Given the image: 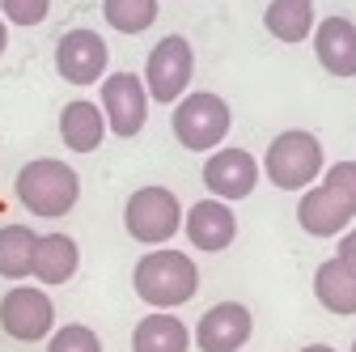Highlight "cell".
<instances>
[{"label":"cell","instance_id":"obj_1","mask_svg":"<svg viewBox=\"0 0 356 352\" xmlns=\"http://www.w3.org/2000/svg\"><path fill=\"white\" fill-rule=\"evenodd\" d=\"M131 289H136V297L149 310H178V305H187L200 293V268L187 250L153 246L131 268Z\"/></svg>","mask_w":356,"mask_h":352},{"label":"cell","instance_id":"obj_3","mask_svg":"<svg viewBox=\"0 0 356 352\" xmlns=\"http://www.w3.org/2000/svg\"><path fill=\"white\" fill-rule=\"evenodd\" d=\"M323 170H327L323 141L301 127H289L280 136H272V145L263 153V174L280 191H309L323 179Z\"/></svg>","mask_w":356,"mask_h":352},{"label":"cell","instance_id":"obj_25","mask_svg":"<svg viewBox=\"0 0 356 352\" xmlns=\"http://www.w3.org/2000/svg\"><path fill=\"white\" fill-rule=\"evenodd\" d=\"M348 268H356V230H348V234H339V250H335Z\"/></svg>","mask_w":356,"mask_h":352},{"label":"cell","instance_id":"obj_17","mask_svg":"<svg viewBox=\"0 0 356 352\" xmlns=\"http://www.w3.org/2000/svg\"><path fill=\"white\" fill-rule=\"evenodd\" d=\"M191 327L174 310H149L131 331V352H187Z\"/></svg>","mask_w":356,"mask_h":352},{"label":"cell","instance_id":"obj_9","mask_svg":"<svg viewBox=\"0 0 356 352\" xmlns=\"http://www.w3.org/2000/svg\"><path fill=\"white\" fill-rule=\"evenodd\" d=\"M111 68V47H106V38L98 30H89V26H76V30H64L60 42H56V72L60 81L68 85H98Z\"/></svg>","mask_w":356,"mask_h":352},{"label":"cell","instance_id":"obj_2","mask_svg":"<svg viewBox=\"0 0 356 352\" xmlns=\"http://www.w3.org/2000/svg\"><path fill=\"white\" fill-rule=\"evenodd\" d=\"M17 204L30 216H47V221H60L68 216L81 200V179L76 170L60 157H34L17 170V183H13Z\"/></svg>","mask_w":356,"mask_h":352},{"label":"cell","instance_id":"obj_23","mask_svg":"<svg viewBox=\"0 0 356 352\" xmlns=\"http://www.w3.org/2000/svg\"><path fill=\"white\" fill-rule=\"evenodd\" d=\"M0 17L17 30H34L51 17V0H0Z\"/></svg>","mask_w":356,"mask_h":352},{"label":"cell","instance_id":"obj_13","mask_svg":"<svg viewBox=\"0 0 356 352\" xmlns=\"http://www.w3.org/2000/svg\"><path fill=\"white\" fill-rule=\"evenodd\" d=\"M297 225L309 238H339L352 225V208L331 187L314 183L309 191H301V200H297Z\"/></svg>","mask_w":356,"mask_h":352},{"label":"cell","instance_id":"obj_26","mask_svg":"<svg viewBox=\"0 0 356 352\" xmlns=\"http://www.w3.org/2000/svg\"><path fill=\"white\" fill-rule=\"evenodd\" d=\"M5 51H9V22L0 17V56H5Z\"/></svg>","mask_w":356,"mask_h":352},{"label":"cell","instance_id":"obj_19","mask_svg":"<svg viewBox=\"0 0 356 352\" xmlns=\"http://www.w3.org/2000/svg\"><path fill=\"white\" fill-rule=\"evenodd\" d=\"M263 26L276 42H305L318 26L314 0H272L267 13H263Z\"/></svg>","mask_w":356,"mask_h":352},{"label":"cell","instance_id":"obj_12","mask_svg":"<svg viewBox=\"0 0 356 352\" xmlns=\"http://www.w3.org/2000/svg\"><path fill=\"white\" fill-rule=\"evenodd\" d=\"M183 230H187V242L204 255H220L225 246H234L238 238V216H234V204L225 200H195L183 216Z\"/></svg>","mask_w":356,"mask_h":352},{"label":"cell","instance_id":"obj_24","mask_svg":"<svg viewBox=\"0 0 356 352\" xmlns=\"http://www.w3.org/2000/svg\"><path fill=\"white\" fill-rule=\"evenodd\" d=\"M323 187H331L356 216V161H335L323 170Z\"/></svg>","mask_w":356,"mask_h":352},{"label":"cell","instance_id":"obj_10","mask_svg":"<svg viewBox=\"0 0 356 352\" xmlns=\"http://www.w3.org/2000/svg\"><path fill=\"white\" fill-rule=\"evenodd\" d=\"M259 179H263V161H254V153L234 149V145H220L204 161V187L212 200H225V204L246 200V195H254Z\"/></svg>","mask_w":356,"mask_h":352},{"label":"cell","instance_id":"obj_11","mask_svg":"<svg viewBox=\"0 0 356 352\" xmlns=\"http://www.w3.org/2000/svg\"><path fill=\"white\" fill-rule=\"evenodd\" d=\"M254 335V319L242 301H216L212 310H204V319L191 331V344L200 352H242Z\"/></svg>","mask_w":356,"mask_h":352},{"label":"cell","instance_id":"obj_8","mask_svg":"<svg viewBox=\"0 0 356 352\" xmlns=\"http://www.w3.org/2000/svg\"><path fill=\"white\" fill-rule=\"evenodd\" d=\"M0 331L17 344H38L51 339L56 331V301L42 285H13L0 297Z\"/></svg>","mask_w":356,"mask_h":352},{"label":"cell","instance_id":"obj_14","mask_svg":"<svg viewBox=\"0 0 356 352\" xmlns=\"http://www.w3.org/2000/svg\"><path fill=\"white\" fill-rule=\"evenodd\" d=\"M314 56L331 77H356V26L348 17H323L314 26Z\"/></svg>","mask_w":356,"mask_h":352},{"label":"cell","instance_id":"obj_6","mask_svg":"<svg viewBox=\"0 0 356 352\" xmlns=\"http://www.w3.org/2000/svg\"><path fill=\"white\" fill-rule=\"evenodd\" d=\"M145 90L153 102L174 106L178 98H187L191 77H195V47L187 42V34H165L153 42V51L145 56Z\"/></svg>","mask_w":356,"mask_h":352},{"label":"cell","instance_id":"obj_18","mask_svg":"<svg viewBox=\"0 0 356 352\" xmlns=\"http://www.w3.org/2000/svg\"><path fill=\"white\" fill-rule=\"evenodd\" d=\"M314 297L323 301V310H331L339 319L356 314V268H348L339 255L323 259L314 272Z\"/></svg>","mask_w":356,"mask_h":352},{"label":"cell","instance_id":"obj_5","mask_svg":"<svg viewBox=\"0 0 356 352\" xmlns=\"http://www.w3.org/2000/svg\"><path fill=\"white\" fill-rule=\"evenodd\" d=\"M183 200L170 187H136L123 204V230L127 238H136L140 246H165L178 230H183Z\"/></svg>","mask_w":356,"mask_h":352},{"label":"cell","instance_id":"obj_21","mask_svg":"<svg viewBox=\"0 0 356 352\" xmlns=\"http://www.w3.org/2000/svg\"><path fill=\"white\" fill-rule=\"evenodd\" d=\"M161 13V0H102V17L119 34H145Z\"/></svg>","mask_w":356,"mask_h":352},{"label":"cell","instance_id":"obj_4","mask_svg":"<svg viewBox=\"0 0 356 352\" xmlns=\"http://www.w3.org/2000/svg\"><path fill=\"white\" fill-rule=\"evenodd\" d=\"M234 127V111L220 94H208V90H195L187 98L174 102V115H170V131L174 141L191 149V153H216L225 145Z\"/></svg>","mask_w":356,"mask_h":352},{"label":"cell","instance_id":"obj_20","mask_svg":"<svg viewBox=\"0 0 356 352\" xmlns=\"http://www.w3.org/2000/svg\"><path fill=\"white\" fill-rule=\"evenodd\" d=\"M34 246H38V234L30 225H5L0 230V276L22 285L34 272Z\"/></svg>","mask_w":356,"mask_h":352},{"label":"cell","instance_id":"obj_16","mask_svg":"<svg viewBox=\"0 0 356 352\" xmlns=\"http://www.w3.org/2000/svg\"><path fill=\"white\" fill-rule=\"evenodd\" d=\"M81 268V246L68 238V234H38V246H34V280L42 289H56V285H68Z\"/></svg>","mask_w":356,"mask_h":352},{"label":"cell","instance_id":"obj_27","mask_svg":"<svg viewBox=\"0 0 356 352\" xmlns=\"http://www.w3.org/2000/svg\"><path fill=\"white\" fill-rule=\"evenodd\" d=\"M301 352H335V348H331V344H305Z\"/></svg>","mask_w":356,"mask_h":352},{"label":"cell","instance_id":"obj_22","mask_svg":"<svg viewBox=\"0 0 356 352\" xmlns=\"http://www.w3.org/2000/svg\"><path fill=\"white\" fill-rule=\"evenodd\" d=\"M47 352H102V339H98L94 327H85V323H64V327L51 331Z\"/></svg>","mask_w":356,"mask_h":352},{"label":"cell","instance_id":"obj_15","mask_svg":"<svg viewBox=\"0 0 356 352\" xmlns=\"http://www.w3.org/2000/svg\"><path fill=\"white\" fill-rule=\"evenodd\" d=\"M106 136H111V127H106V115H102L98 102L72 98L60 111V141H64V149H72V153H98Z\"/></svg>","mask_w":356,"mask_h":352},{"label":"cell","instance_id":"obj_28","mask_svg":"<svg viewBox=\"0 0 356 352\" xmlns=\"http://www.w3.org/2000/svg\"><path fill=\"white\" fill-rule=\"evenodd\" d=\"M352 352H356V339H352Z\"/></svg>","mask_w":356,"mask_h":352},{"label":"cell","instance_id":"obj_7","mask_svg":"<svg viewBox=\"0 0 356 352\" xmlns=\"http://www.w3.org/2000/svg\"><path fill=\"white\" fill-rule=\"evenodd\" d=\"M149 90H145V77L140 72H106L102 77V90H98V106L106 115V127L111 136L119 141H131L140 136L145 123H149Z\"/></svg>","mask_w":356,"mask_h":352}]
</instances>
